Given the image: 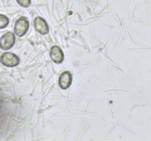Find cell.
Instances as JSON below:
<instances>
[{
	"label": "cell",
	"instance_id": "cell-1",
	"mask_svg": "<svg viewBox=\"0 0 151 141\" xmlns=\"http://www.w3.org/2000/svg\"><path fill=\"white\" fill-rule=\"evenodd\" d=\"M0 61L2 65L7 67H16L20 63L19 57L16 54L11 52H5L1 54Z\"/></svg>",
	"mask_w": 151,
	"mask_h": 141
},
{
	"label": "cell",
	"instance_id": "cell-2",
	"mask_svg": "<svg viewBox=\"0 0 151 141\" xmlns=\"http://www.w3.org/2000/svg\"><path fill=\"white\" fill-rule=\"evenodd\" d=\"M29 21L26 17H21L16 21L14 26V32L17 36L23 37L29 29Z\"/></svg>",
	"mask_w": 151,
	"mask_h": 141
},
{
	"label": "cell",
	"instance_id": "cell-3",
	"mask_svg": "<svg viewBox=\"0 0 151 141\" xmlns=\"http://www.w3.org/2000/svg\"><path fill=\"white\" fill-rule=\"evenodd\" d=\"M16 41L15 35L12 32L4 34L0 38V46L3 50H9L13 46Z\"/></svg>",
	"mask_w": 151,
	"mask_h": 141
},
{
	"label": "cell",
	"instance_id": "cell-4",
	"mask_svg": "<svg viewBox=\"0 0 151 141\" xmlns=\"http://www.w3.org/2000/svg\"><path fill=\"white\" fill-rule=\"evenodd\" d=\"M50 57L55 63L60 64L64 60V54L60 47L58 46H53L50 49Z\"/></svg>",
	"mask_w": 151,
	"mask_h": 141
},
{
	"label": "cell",
	"instance_id": "cell-5",
	"mask_svg": "<svg viewBox=\"0 0 151 141\" xmlns=\"http://www.w3.org/2000/svg\"><path fill=\"white\" fill-rule=\"evenodd\" d=\"M72 82V75L71 72L64 71L60 74L58 79L59 87L62 90H66L71 86Z\"/></svg>",
	"mask_w": 151,
	"mask_h": 141
},
{
	"label": "cell",
	"instance_id": "cell-6",
	"mask_svg": "<svg viewBox=\"0 0 151 141\" xmlns=\"http://www.w3.org/2000/svg\"><path fill=\"white\" fill-rule=\"evenodd\" d=\"M34 26H35V30L41 35H45L49 32V26L47 21L40 16H38L35 19Z\"/></svg>",
	"mask_w": 151,
	"mask_h": 141
},
{
	"label": "cell",
	"instance_id": "cell-7",
	"mask_svg": "<svg viewBox=\"0 0 151 141\" xmlns=\"http://www.w3.org/2000/svg\"><path fill=\"white\" fill-rule=\"evenodd\" d=\"M9 24V19L4 15H0V29L6 27Z\"/></svg>",
	"mask_w": 151,
	"mask_h": 141
},
{
	"label": "cell",
	"instance_id": "cell-8",
	"mask_svg": "<svg viewBox=\"0 0 151 141\" xmlns=\"http://www.w3.org/2000/svg\"><path fill=\"white\" fill-rule=\"evenodd\" d=\"M18 4L21 5L22 7H27L30 4V0H16Z\"/></svg>",
	"mask_w": 151,
	"mask_h": 141
}]
</instances>
